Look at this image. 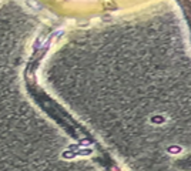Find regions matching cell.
I'll return each instance as SVG.
<instances>
[{
	"mask_svg": "<svg viewBox=\"0 0 191 171\" xmlns=\"http://www.w3.org/2000/svg\"><path fill=\"white\" fill-rule=\"evenodd\" d=\"M76 154H77V156H90V154H91V150H90V148H84V150H77V151H76Z\"/></svg>",
	"mask_w": 191,
	"mask_h": 171,
	"instance_id": "obj_4",
	"label": "cell"
},
{
	"mask_svg": "<svg viewBox=\"0 0 191 171\" xmlns=\"http://www.w3.org/2000/svg\"><path fill=\"white\" fill-rule=\"evenodd\" d=\"M77 154L74 153V151H70V150H66L64 153L61 154V157L63 158H66V160H70V158H74Z\"/></svg>",
	"mask_w": 191,
	"mask_h": 171,
	"instance_id": "obj_2",
	"label": "cell"
},
{
	"mask_svg": "<svg viewBox=\"0 0 191 171\" xmlns=\"http://www.w3.org/2000/svg\"><path fill=\"white\" fill-rule=\"evenodd\" d=\"M79 144H71V145H70V147H69V150H70V151H74V153H76V151H77V150H79Z\"/></svg>",
	"mask_w": 191,
	"mask_h": 171,
	"instance_id": "obj_5",
	"label": "cell"
},
{
	"mask_svg": "<svg viewBox=\"0 0 191 171\" xmlns=\"http://www.w3.org/2000/svg\"><path fill=\"white\" fill-rule=\"evenodd\" d=\"M89 144H90L89 140H81V141L79 143V147H81V145H89Z\"/></svg>",
	"mask_w": 191,
	"mask_h": 171,
	"instance_id": "obj_6",
	"label": "cell"
},
{
	"mask_svg": "<svg viewBox=\"0 0 191 171\" xmlns=\"http://www.w3.org/2000/svg\"><path fill=\"white\" fill-rule=\"evenodd\" d=\"M167 151L170 154H178V153H181V147L180 145H168Z\"/></svg>",
	"mask_w": 191,
	"mask_h": 171,
	"instance_id": "obj_1",
	"label": "cell"
},
{
	"mask_svg": "<svg viewBox=\"0 0 191 171\" xmlns=\"http://www.w3.org/2000/svg\"><path fill=\"white\" fill-rule=\"evenodd\" d=\"M164 118L163 116H153V118H151V121H153L154 124H161V123H164Z\"/></svg>",
	"mask_w": 191,
	"mask_h": 171,
	"instance_id": "obj_3",
	"label": "cell"
}]
</instances>
